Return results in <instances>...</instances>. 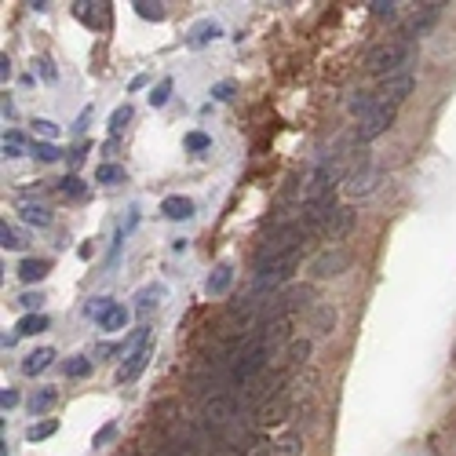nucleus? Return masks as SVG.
<instances>
[{
	"instance_id": "72a5a7b5",
	"label": "nucleus",
	"mask_w": 456,
	"mask_h": 456,
	"mask_svg": "<svg viewBox=\"0 0 456 456\" xmlns=\"http://www.w3.org/2000/svg\"><path fill=\"white\" fill-rule=\"evenodd\" d=\"M368 11H373L376 18H395V15H398V4H395V0H373V4H368Z\"/></svg>"
},
{
	"instance_id": "7c9ffc66",
	"label": "nucleus",
	"mask_w": 456,
	"mask_h": 456,
	"mask_svg": "<svg viewBox=\"0 0 456 456\" xmlns=\"http://www.w3.org/2000/svg\"><path fill=\"white\" fill-rule=\"evenodd\" d=\"M128 121H132V106H117V110H114V117H110V136L117 139L121 132H124V128H128Z\"/></svg>"
},
{
	"instance_id": "9d476101",
	"label": "nucleus",
	"mask_w": 456,
	"mask_h": 456,
	"mask_svg": "<svg viewBox=\"0 0 456 456\" xmlns=\"http://www.w3.org/2000/svg\"><path fill=\"white\" fill-rule=\"evenodd\" d=\"M150 358H154V340H150L146 347H139L132 358H124L121 373H117V383H136V380L143 376V368L150 365Z\"/></svg>"
},
{
	"instance_id": "423d86ee",
	"label": "nucleus",
	"mask_w": 456,
	"mask_h": 456,
	"mask_svg": "<svg viewBox=\"0 0 456 456\" xmlns=\"http://www.w3.org/2000/svg\"><path fill=\"white\" fill-rule=\"evenodd\" d=\"M383 179V172L380 168H368L365 161L358 168L347 172V179H343V190H347V198H365V193H373Z\"/></svg>"
},
{
	"instance_id": "9b49d317",
	"label": "nucleus",
	"mask_w": 456,
	"mask_h": 456,
	"mask_svg": "<svg viewBox=\"0 0 456 456\" xmlns=\"http://www.w3.org/2000/svg\"><path fill=\"white\" fill-rule=\"evenodd\" d=\"M223 37V26L220 23H212V18H201V23H193L190 26V33H186V48H205V44H212V40H220Z\"/></svg>"
},
{
	"instance_id": "ea45409f",
	"label": "nucleus",
	"mask_w": 456,
	"mask_h": 456,
	"mask_svg": "<svg viewBox=\"0 0 456 456\" xmlns=\"http://www.w3.org/2000/svg\"><path fill=\"white\" fill-rule=\"evenodd\" d=\"M212 99H220V102H230L234 99V80H220L212 88Z\"/></svg>"
},
{
	"instance_id": "f704fd0d",
	"label": "nucleus",
	"mask_w": 456,
	"mask_h": 456,
	"mask_svg": "<svg viewBox=\"0 0 456 456\" xmlns=\"http://www.w3.org/2000/svg\"><path fill=\"white\" fill-rule=\"evenodd\" d=\"M168 95H172V77H164V80L157 84V88L150 92V106H164V102H168Z\"/></svg>"
},
{
	"instance_id": "49530a36",
	"label": "nucleus",
	"mask_w": 456,
	"mask_h": 456,
	"mask_svg": "<svg viewBox=\"0 0 456 456\" xmlns=\"http://www.w3.org/2000/svg\"><path fill=\"white\" fill-rule=\"evenodd\" d=\"M128 88H132V92H139V88H146V77L139 73V77H132V84H128Z\"/></svg>"
},
{
	"instance_id": "aec40b11",
	"label": "nucleus",
	"mask_w": 456,
	"mask_h": 456,
	"mask_svg": "<svg viewBox=\"0 0 456 456\" xmlns=\"http://www.w3.org/2000/svg\"><path fill=\"white\" fill-rule=\"evenodd\" d=\"M0 245H4V252H18V248H26V230H18L11 223L0 227Z\"/></svg>"
},
{
	"instance_id": "bb28decb",
	"label": "nucleus",
	"mask_w": 456,
	"mask_h": 456,
	"mask_svg": "<svg viewBox=\"0 0 456 456\" xmlns=\"http://www.w3.org/2000/svg\"><path fill=\"white\" fill-rule=\"evenodd\" d=\"M62 373H66L70 380H84V376H88L92 373V358H66V365H62Z\"/></svg>"
},
{
	"instance_id": "f257e3e1",
	"label": "nucleus",
	"mask_w": 456,
	"mask_h": 456,
	"mask_svg": "<svg viewBox=\"0 0 456 456\" xmlns=\"http://www.w3.org/2000/svg\"><path fill=\"white\" fill-rule=\"evenodd\" d=\"M412 66H416V44H409L402 37L383 40V44H376L365 55V73H373L380 80L398 77V73H412Z\"/></svg>"
},
{
	"instance_id": "f8f14e48",
	"label": "nucleus",
	"mask_w": 456,
	"mask_h": 456,
	"mask_svg": "<svg viewBox=\"0 0 456 456\" xmlns=\"http://www.w3.org/2000/svg\"><path fill=\"white\" fill-rule=\"evenodd\" d=\"M307 354H311V340H292L289 347H285V354H281V361L274 365V368H281V373H296V368L307 361Z\"/></svg>"
},
{
	"instance_id": "cd10ccee",
	"label": "nucleus",
	"mask_w": 456,
	"mask_h": 456,
	"mask_svg": "<svg viewBox=\"0 0 456 456\" xmlns=\"http://www.w3.org/2000/svg\"><path fill=\"white\" fill-rule=\"evenodd\" d=\"M23 132H15V128H11V132H4V143H0V150H4V157L8 161H15V157H23Z\"/></svg>"
},
{
	"instance_id": "79ce46f5",
	"label": "nucleus",
	"mask_w": 456,
	"mask_h": 456,
	"mask_svg": "<svg viewBox=\"0 0 456 456\" xmlns=\"http://www.w3.org/2000/svg\"><path fill=\"white\" fill-rule=\"evenodd\" d=\"M18 405V390H11V387H4V390H0V409H15Z\"/></svg>"
},
{
	"instance_id": "e433bc0d",
	"label": "nucleus",
	"mask_w": 456,
	"mask_h": 456,
	"mask_svg": "<svg viewBox=\"0 0 456 456\" xmlns=\"http://www.w3.org/2000/svg\"><path fill=\"white\" fill-rule=\"evenodd\" d=\"M33 132H37L40 139H44V143H52V139H59V128H55L52 121H44V117H40V121H33Z\"/></svg>"
},
{
	"instance_id": "4c0bfd02",
	"label": "nucleus",
	"mask_w": 456,
	"mask_h": 456,
	"mask_svg": "<svg viewBox=\"0 0 456 456\" xmlns=\"http://www.w3.org/2000/svg\"><path fill=\"white\" fill-rule=\"evenodd\" d=\"M40 303H44V296H40V292H26V296H18V307L30 311V314H40V311H37Z\"/></svg>"
},
{
	"instance_id": "ddd939ff",
	"label": "nucleus",
	"mask_w": 456,
	"mask_h": 456,
	"mask_svg": "<svg viewBox=\"0 0 456 456\" xmlns=\"http://www.w3.org/2000/svg\"><path fill=\"white\" fill-rule=\"evenodd\" d=\"M292 325H296V314L267 321V329H263V343L270 347V351H274L277 343H292Z\"/></svg>"
},
{
	"instance_id": "f03ea898",
	"label": "nucleus",
	"mask_w": 456,
	"mask_h": 456,
	"mask_svg": "<svg viewBox=\"0 0 456 456\" xmlns=\"http://www.w3.org/2000/svg\"><path fill=\"white\" fill-rule=\"evenodd\" d=\"M234 416H237V402H234L230 395H212V398H205V405H201L198 427H201V434H220Z\"/></svg>"
},
{
	"instance_id": "6ab92c4d",
	"label": "nucleus",
	"mask_w": 456,
	"mask_h": 456,
	"mask_svg": "<svg viewBox=\"0 0 456 456\" xmlns=\"http://www.w3.org/2000/svg\"><path fill=\"white\" fill-rule=\"evenodd\" d=\"M18 277H23L26 285H33V281H44V277H48V259H23V263H18Z\"/></svg>"
},
{
	"instance_id": "39448f33",
	"label": "nucleus",
	"mask_w": 456,
	"mask_h": 456,
	"mask_svg": "<svg viewBox=\"0 0 456 456\" xmlns=\"http://www.w3.org/2000/svg\"><path fill=\"white\" fill-rule=\"evenodd\" d=\"M395 114H398L395 106H380V102H376V110H373V114H365V117L358 121L354 139H358V143H373L376 136H383L387 128L395 124Z\"/></svg>"
},
{
	"instance_id": "473e14b6",
	"label": "nucleus",
	"mask_w": 456,
	"mask_h": 456,
	"mask_svg": "<svg viewBox=\"0 0 456 456\" xmlns=\"http://www.w3.org/2000/svg\"><path fill=\"white\" fill-rule=\"evenodd\" d=\"M33 157L44 161V164H52V161H59V146H55V143H33Z\"/></svg>"
},
{
	"instance_id": "a18cd8bd",
	"label": "nucleus",
	"mask_w": 456,
	"mask_h": 456,
	"mask_svg": "<svg viewBox=\"0 0 456 456\" xmlns=\"http://www.w3.org/2000/svg\"><path fill=\"white\" fill-rule=\"evenodd\" d=\"M8 73H11V62H8V55H0V77L8 80Z\"/></svg>"
},
{
	"instance_id": "2eb2a0df",
	"label": "nucleus",
	"mask_w": 456,
	"mask_h": 456,
	"mask_svg": "<svg viewBox=\"0 0 456 456\" xmlns=\"http://www.w3.org/2000/svg\"><path fill=\"white\" fill-rule=\"evenodd\" d=\"M161 212L168 215V220H190V215H193V201L190 198H183V193H172V198H164L161 201Z\"/></svg>"
},
{
	"instance_id": "c03bdc74",
	"label": "nucleus",
	"mask_w": 456,
	"mask_h": 456,
	"mask_svg": "<svg viewBox=\"0 0 456 456\" xmlns=\"http://www.w3.org/2000/svg\"><path fill=\"white\" fill-rule=\"evenodd\" d=\"M40 73H44L48 80H55V70H52V62H48V59H40Z\"/></svg>"
},
{
	"instance_id": "0eeeda50",
	"label": "nucleus",
	"mask_w": 456,
	"mask_h": 456,
	"mask_svg": "<svg viewBox=\"0 0 456 456\" xmlns=\"http://www.w3.org/2000/svg\"><path fill=\"white\" fill-rule=\"evenodd\" d=\"M412 88H416V77H412V73L387 77V80L380 84V92H376V102H380V106H395V110H398V106L409 99Z\"/></svg>"
},
{
	"instance_id": "1a4fd4ad",
	"label": "nucleus",
	"mask_w": 456,
	"mask_h": 456,
	"mask_svg": "<svg viewBox=\"0 0 456 456\" xmlns=\"http://www.w3.org/2000/svg\"><path fill=\"white\" fill-rule=\"evenodd\" d=\"M73 15L80 18L84 26H92V30H110V4H106V0H99V4L77 0V4H73Z\"/></svg>"
},
{
	"instance_id": "c9c22d12",
	"label": "nucleus",
	"mask_w": 456,
	"mask_h": 456,
	"mask_svg": "<svg viewBox=\"0 0 456 456\" xmlns=\"http://www.w3.org/2000/svg\"><path fill=\"white\" fill-rule=\"evenodd\" d=\"M161 299V289H143L139 292V314H150V307H157Z\"/></svg>"
},
{
	"instance_id": "58836bf2",
	"label": "nucleus",
	"mask_w": 456,
	"mask_h": 456,
	"mask_svg": "<svg viewBox=\"0 0 456 456\" xmlns=\"http://www.w3.org/2000/svg\"><path fill=\"white\" fill-rule=\"evenodd\" d=\"M62 193H70V198H84V183H80V176H66V179H62Z\"/></svg>"
},
{
	"instance_id": "7ed1b4c3",
	"label": "nucleus",
	"mask_w": 456,
	"mask_h": 456,
	"mask_svg": "<svg viewBox=\"0 0 456 456\" xmlns=\"http://www.w3.org/2000/svg\"><path fill=\"white\" fill-rule=\"evenodd\" d=\"M307 299H311V289H307V285H292V289H285V292L270 296V303H267V321L299 314L303 307H307Z\"/></svg>"
},
{
	"instance_id": "4468645a",
	"label": "nucleus",
	"mask_w": 456,
	"mask_h": 456,
	"mask_svg": "<svg viewBox=\"0 0 456 456\" xmlns=\"http://www.w3.org/2000/svg\"><path fill=\"white\" fill-rule=\"evenodd\" d=\"M351 227H354V212L343 205V208H336V212L329 215V223H325L321 234H325V241H343V234L351 230Z\"/></svg>"
},
{
	"instance_id": "5701e85b",
	"label": "nucleus",
	"mask_w": 456,
	"mask_h": 456,
	"mask_svg": "<svg viewBox=\"0 0 456 456\" xmlns=\"http://www.w3.org/2000/svg\"><path fill=\"white\" fill-rule=\"evenodd\" d=\"M48 325H52V321H48V314H26L23 321L15 325V336H33V332H44Z\"/></svg>"
},
{
	"instance_id": "4be33fe9",
	"label": "nucleus",
	"mask_w": 456,
	"mask_h": 456,
	"mask_svg": "<svg viewBox=\"0 0 456 456\" xmlns=\"http://www.w3.org/2000/svg\"><path fill=\"white\" fill-rule=\"evenodd\" d=\"M136 15L146 18V23H164V4L161 0H136Z\"/></svg>"
},
{
	"instance_id": "20e7f679",
	"label": "nucleus",
	"mask_w": 456,
	"mask_h": 456,
	"mask_svg": "<svg viewBox=\"0 0 456 456\" xmlns=\"http://www.w3.org/2000/svg\"><path fill=\"white\" fill-rule=\"evenodd\" d=\"M347 263H351V252L347 248H340V245H329L325 252H318L314 259H311V277L314 281H325V277H336V274H343L347 270Z\"/></svg>"
},
{
	"instance_id": "f3484780",
	"label": "nucleus",
	"mask_w": 456,
	"mask_h": 456,
	"mask_svg": "<svg viewBox=\"0 0 456 456\" xmlns=\"http://www.w3.org/2000/svg\"><path fill=\"white\" fill-rule=\"evenodd\" d=\"M18 215H23V223H30V227H48L52 223L48 205H37V201H23L18 205Z\"/></svg>"
},
{
	"instance_id": "37998d69",
	"label": "nucleus",
	"mask_w": 456,
	"mask_h": 456,
	"mask_svg": "<svg viewBox=\"0 0 456 456\" xmlns=\"http://www.w3.org/2000/svg\"><path fill=\"white\" fill-rule=\"evenodd\" d=\"M114 434H117V424H106L99 434H95V445H106V442H110L114 438Z\"/></svg>"
},
{
	"instance_id": "dca6fc26",
	"label": "nucleus",
	"mask_w": 456,
	"mask_h": 456,
	"mask_svg": "<svg viewBox=\"0 0 456 456\" xmlns=\"http://www.w3.org/2000/svg\"><path fill=\"white\" fill-rule=\"evenodd\" d=\"M230 281H234V267H230V263H220V267L208 274L205 292H208V296H223V292L230 289Z\"/></svg>"
},
{
	"instance_id": "c85d7f7f",
	"label": "nucleus",
	"mask_w": 456,
	"mask_h": 456,
	"mask_svg": "<svg viewBox=\"0 0 456 456\" xmlns=\"http://www.w3.org/2000/svg\"><path fill=\"white\" fill-rule=\"evenodd\" d=\"M95 183H106V186L124 183V168H121V164H99V168H95Z\"/></svg>"
},
{
	"instance_id": "a19ab883",
	"label": "nucleus",
	"mask_w": 456,
	"mask_h": 456,
	"mask_svg": "<svg viewBox=\"0 0 456 456\" xmlns=\"http://www.w3.org/2000/svg\"><path fill=\"white\" fill-rule=\"evenodd\" d=\"M186 146H190V150H208L212 139H208L205 132H190V136H186Z\"/></svg>"
},
{
	"instance_id": "412c9836",
	"label": "nucleus",
	"mask_w": 456,
	"mask_h": 456,
	"mask_svg": "<svg viewBox=\"0 0 456 456\" xmlns=\"http://www.w3.org/2000/svg\"><path fill=\"white\" fill-rule=\"evenodd\" d=\"M55 398H59V390H55V387H40L37 395L30 398V412H33V416H44V412L55 405Z\"/></svg>"
},
{
	"instance_id": "b1692460",
	"label": "nucleus",
	"mask_w": 456,
	"mask_h": 456,
	"mask_svg": "<svg viewBox=\"0 0 456 456\" xmlns=\"http://www.w3.org/2000/svg\"><path fill=\"white\" fill-rule=\"evenodd\" d=\"M332 325H336V311H332V307H318V311H314V321H311L314 336H329Z\"/></svg>"
},
{
	"instance_id": "393cba45",
	"label": "nucleus",
	"mask_w": 456,
	"mask_h": 456,
	"mask_svg": "<svg viewBox=\"0 0 456 456\" xmlns=\"http://www.w3.org/2000/svg\"><path fill=\"white\" fill-rule=\"evenodd\" d=\"M299 452H303L299 431H289L285 438H277V445H274V456H299Z\"/></svg>"
},
{
	"instance_id": "6e6552de",
	"label": "nucleus",
	"mask_w": 456,
	"mask_h": 456,
	"mask_svg": "<svg viewBox=\"0 0 456 456\" xmlns=\"http://www.w3.org/2000/svg\"><path fill=\"white\" fill-rule=\"evenodd\" d=\"M438 15H442V4H424V8H420L416 15H412L409 23H405V30H402V40H409V44H412V40L427 37V30H431L434 23H438Z\"/></svg>"
},
{
	"instance_id": "c756f323",
	"label": "nucleus",
	"mask_w": 456,
	"mask_h": 456,
	"mask_svg": "<svg viewBox=\"0 0 456 456\" xmlns=\"http://www.w3.org/2000/svg\"><path fill=\"white\" fill-rule=\"evenodd\" d=\"M55 431H59V420H40V424H33V427L26 431V438H30V442H44V438H52Z\"/></svg>"
},
{
	"instance_id": "a211bd4d",
	"label": "nucleus",
	"mask_w": 456,
	"mask_h": 456,
	"mask_svg": "<svg viewBox=\"0 0 456 456\" xmlns=\"http://www.w3.org/2000/svg\"><path fill=\"white\" fill-rule=\"evenodd\" d=\"M52 358H55L52 347H40V351H33V354H26V358H23V373H26V376L44 373V368L52 365Z\"/></svg>"
},
{
	"instance_id": "2f4dec72",
	"label": "nucleus",
	"mask_w": 456,
	"mask_h": 456,
	"mask_svg": "<svg viewBox=\"0 0 456 456\" xmlns=\"http://www.w3.org/2000/svg\"><path fill=\"white\" fill-rule=\"evenodd\" d=\"M84 311H88V318H95V321H102L106 314H110L114 311V299H106V296H95L92 303H88V307H84Z\"/></svg>"
},
{
	"instance_id": "a878e982",
	"label": "nucleus",
	"mask_w": 456,
	"mask_h": 456,
	"mask_svg": "<svg viewBox=\"0 0 456 456\" xmlns=\"http://www.w3.org/2000/svg\"><path fill=\"white\" fill-rule=\"evenodd\" d=\"M124 325H128V311L121 307V303H114V311L99 321V329H106V332H121Z\"/></svg>"
}]
</instances>
